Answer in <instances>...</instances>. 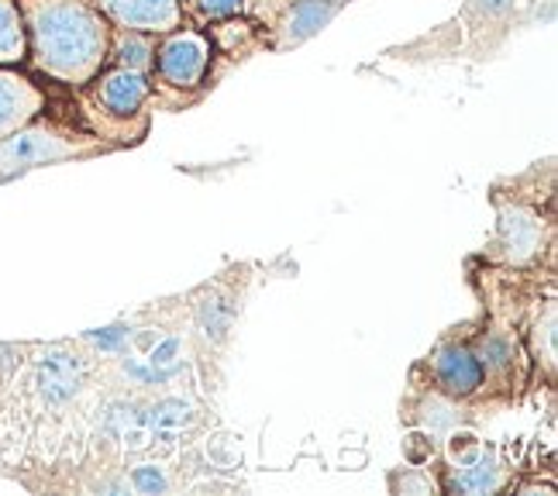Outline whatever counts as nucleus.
I'll return each instance as SVG.
<instances>
[{
    "instance_id": "3",
    "label": "nucleus",
    "mask_w": 558,
    "mask_h": 496,
    "mask_svg": "<svg viewBox=\"0 0 558 496\" xmlns=\"http://www.w3.org/2000/svg\"><path fill=\"white\" fill-rule=\"evenodd\" d=\"M100 153H114L111 145L80 128L73 118H49V111L25 124L21 132L0 138V180L21 177V172L66 162V159H90Z\"/></svg>"
},
{
    "instance_id": "10",
    "label": "nucleus",
    "mask_w": 558,
    "mask_h": 496,
    "mask_svg": "<svg viewBox=\"0 0 558 496\" xmlns=\"http://www.w3.org/2000/svg\"><path fill=\"white\" fill-rule=\"evenodd\" d=\"M111 28H132L148 35H166L183 25L180 0H90Z\"/></svg>"
},
{
    "instance_id": "4",
    "label": "nucleus",
    "mask_w": 558,
    "mask_h": 496,
    "mask_svg": "<svg viewBox=\"0 0 558 496\" xmlns=\"http://www.w3.org/2000/svg\"><path fill=\"white\" fill-rule=\"evenodd\" d=\"M207 73H210V38L201 28H173L156 38V56H153V111L166 107L177 111L197 100L207 90Z\"/></svg>"
},
{
    "instance_id": "14",
    "label": "nucleus",
    "mask_w": 558,
    "mask_h": 496,
    "mask_svg": "<svg viewBox=\"0 0 558 496\" xmlns=\"http://www.w3.org/2000/svg\"><path fill=\"white\" fill-rule=\"evenodd\" d=\"M245 14V0H180V17L186 28H207L214 21Z\"/></svg>"
},
{
    "instance_id": "2",
    "label": "nucleus",
    "mask_w": 558,
    "mask_h": 496,
    "mask_svg": "<svg viewBox=\"0 0 558 496\" xmlns=\"http://www.w3.org/2000/svg\"><path fill=\"white\" fill-rule=\"evenodd\" d=\"M76 100V124L111 148L138 145L148 135V114H153V80L148 73L104 66L87 86L70 90Z\"/></svg>"
},
{
    "instance_id": "7",
    "label": "nucleus",
    "mask_w": 558,
    "mask_h": 496,
    "mask_svg": "<svg viewBox=\"0 0 558 496\" xmlns=\"http://www.w3.org/2000/svg\"><path fill=\"white\" fill-rule=\"evenodd\" d=\"M345 8L338 0H287L283 8L272 11L263 21V32H266V46L276 52H287L300 41H307L311 35H317L328 21Z\"/></svg>"
},
{
    "instance_id": "15",
    "label": "nucleus",
    "mask_w": 558,
    "mask_h": 496,
    "mask_svg": "<svg viewBox=\"0 0 558 496\" xmlns=\"http://www.w3.org/2000/svg\"><path fill=\"white\" fill-rule=\"evenodd\" d=\"M283 4H287V0H279V8H283ZM338 4H349V0H338ZM279 8H276V11H279Z\"/></svg>"
},
{
    "instance_id": "13",
    "label": "nucleus",
    "mask_w": 558,
    "mask_h": 496,
    "mask_svg": "<svg viewBox=\"0 0 558 496\" xmlns=\"http://www.w3.org/2000/svg\"><path fill=\"white\" fill-rule=\"evenodd\" d=\"M28 38L17 0H0V66H25Z\"/></svg>"
},
{
    "instance_id": "9",
    "label": "nucleus",
    "mask_w": 558,
    "mask_h": 496,
    "mask_svg": "<svg viewBox=\"0 0 558 496\" xmlns=\"http://www.w3.org/2000/svg\"><path fill=\"white\" fill-rule=\"evenodd\" d=\"M472 344V355L480 359V370H483V390L480 397L489 390H507L518 379V335H513L510 325L504 320H486L483 331H472L469 335Z\"/></svg>"
},
{
    "instance_id": "5",
    "label": "nucleus",
    "mask_w": 558,
    "mask_h": 496,
    "mask_svg": "<svg viewBox=\"0 0 558 496\" xmlns=\"http://www.w3.org/2000/svg\"><path fill=\"white\" fill-rule=\"evenodd\" d=\"M551 245V218L542 214V204L531 201H504L497 197V234H493L489 252L483 255L486 263L527 269L538 266L542 255Z\"/></svg>"
},
{
    "instance_id": "6",
    "label": "nucleus",
    "mask_w": 558,
    "mask_h": 496,
    "mask_svg": "<svg viewBox=\"0 0 558 496\" xmlns=\"http://www.w3.org/2000/svg\"><path fill=\"white\" fill-rule=\"evenodd\" d=\"M417 370L427 373V390H435V394L456 400V403L476 400L483 390L480 359L472 355L469 335H459V328L452 335H445Z\"/></svg>"
},
{
    "instance_id": "11",
    "label": "nucleus",
    "mask_w": 558,
    "mask_h": 496,
    "mask_svg": "<svg viewBox=\"0 0 558 496\" xmlns=\"http://www.w3.org/2000/svg\"><path fill=\"white\" fill-rule=\"evenodd\" d=\"M504 486H507L504 469H500L497 456L486 451V448L480 451L476 459L448 469V483H445V489H459V493H497Z\"/></svg>"
},
{
    "instance_id": "1",
    "label": "nucleus",
    "mask_w": 558,
    "mask_h": 496,
    "mask_svg": "<svg viewBox=\"0 0 558 496\" xmlns=\"http://www.w3.org/2000/svg\"><path fill=\"white\" fill-rule=\"evenodd\" d=\"M17 8L28 38V73L80 90L107 66L111 25L90 0H17Z\"/></svg>"
},
{
    "instance_id": "12",
    "label": "nucleus",
    "mask_w": 558,
    "mask_h": 496,
    "mask_svg": "<svg viewBox=\"0 0 558 496\" xmlns=\"http://www.w3.org/2000/svg\"><path fill=\"white\" fill-rule=\"evenodd\" d=\"M156 38L148 32H132V28H111V49H107V66H124L148 73L156 56Z\"/></svg>"
},
{
    "instance_id": "8",
    "label": "nucleus",
    "mask_w": 558,
    "mask_h": 496,
    "mask_svg": "<svg viewBox=\"0 0 558 496\" xmlns=\"http://www.w3.org/2000/svg\"><path fill=\"white\" fill-rule=\"evenodd\" d=\"M49 90L25 66H0V138L21 132L49 111Z\"/></svg>"
}]
</instances>
